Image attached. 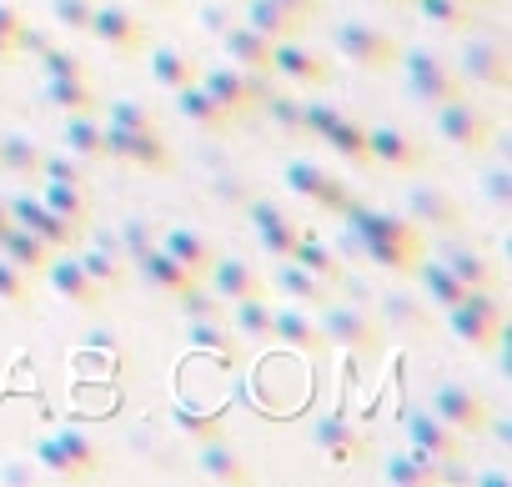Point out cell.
Listing matches in <instances>:
<instances>
[{"label":"cell","mask_w":512,"mask_h":487,"mask_svg":"<svg viewBox=\"0 0 512 487\" xmlns=\"http://www.w3.org/2000/svg\"><path fill=\"white\" fill-rule=\"evenodd\" d=\"M447 327H452V337H457L462 347L492 352V347L502 342V327H507L497 292H467L457 307H447Z\"/></svg>","instance_id":"6da1fadb"},{"label":"cell","mask_w":512,"mask_h":487,"mask_svg":"<svg viewBox=\"0 0 512 487\" xmlns=\"http://www.w3.org/2000/svg\"><path fill=\"white\" fill-rule=\"evenodd\" d=\"M231 116H256L262 111V101L272 96V76H256V71H241V66H211V71H201L196 76Z\"/></svg>","instance_id":"7a4b0ae2"},{"label":"cell","mask_w":512,"mask_h":487,"mask_svg":"<svg viewBox=\"0 0 512 487\" xmlns=\"http://www.w3.org/2000/svg\"><path fill=\"white\" fill-rule=\"evenodd\" d=\"M332 46H337L342 61H352L362 71H397V61H402V46L367 21H342L332 31Z\"/></svg>","instance_id":"3957f363"},{"label":"cell","mask_w":512,"mask_h":487,"mask_svg":"<svg viewBox=\"0 0 512 487\" xmlns=\"http://www.w3.org/2000/svg\"><path fill=\"white\" fill-rule=\"evenodd\" d=\"M397 66L407 71L412 96L427 101V106H442V101H452V96H467V91H462V71H457L452 61L432 56V51H402Z\"/></svg>","instance_id":"277c9868"},{"label":"cell","mask_w":512,"mask_h":487,"mask_svg":"<svg viewBox=\"0 0 512 487\" xmlns=\"http://www.w3.org/2000/svg\"><path fill=\"white\" fill-rule=\"evenodd\" d=\"M432 126H437V136H442L447 146H457V151H482V146H492V116H487L482 106H472L467 96L442 101L437 116H432Z\"/></svg>","instance_id":"5b68a950"},{"label":"cell","mask_w":512,"mask_h":487,"mask_svg":"<svg viewBox=\"0 0 512 487\" xmlns=\"http://www.w3.org/2000/svg\"><path fill=\"white\" fill-rule=\"evenodd\" d=\"M287 186H292L302 201H312V206H322V211H332V216H342V211L352 206V186H342V176H332L327 166H317V161H307V156L287 161Z\"/></svg>","instance_id":"8992f818"},{"label":"cell","mask_w":512,"mask_h":487,"mask_svg":"<svg viewBox=\"0 0 512 487\" xmlns=\"http://www.w3.org/2000/svg\"><path fill=\"white\" fill-rule=\"evenodd\" d=\"M322 312V332L332 347H347V352H377L382 347V322L367 312V307H317Z\"/></svg>","instance_id":"52a82bcc"},{"label":"cell","mask_w":512,"mask_h":487,"mask_svg":"<svg viewBox=\"0 0 512 487\" xmlns=\"http://www.w3.org/2000/svg\"><path fill=\"white\" fill-rule=\"evenodd\" d=\"M427 412H437V417H442L452 432H462V437H477V432H487V422H492L482 392H472L467 382H442V387L432 392V407H427Z\"/></svg>","instance_id":"ba28073f"},{"label":"cell","mask_w":512,"mask_h":487,"mask_svg":"<svg viewBox=\"0 0 512 487\" xmlns=\"http://www.w3.org/2000/svg\"><path fill=\"white\" fill-rule=\"evenodd\" d=\"M407 437H412V452L427 457V462H437V467H457L467 457V437L452 432L437 412H412L407 417Z\"/></svg>","instance_id":"9c48e42d"},{"label":"cell","mask_w":512,"mask_h":487,"mask_svg":"<svg viewBox=\"0 0 512 487\" xmlns=\"http://www.w3.org/2000/svg\"><path fill=\"white\" fill-rule=\"evenodd\" d=\"M11 206V216H16V226H26V231H36L46 247H56V252H71L76 241H81V231L86 226H76V221H66V216H56L41 196H16V201H6Z\"/></svg>","instance_id":"30bf717a"},{"label":"cell","mask_w":512,"mask_h":487,"mask_svg":"<svg viewBox=\"0 0 512 487\" xmlns=\"http://www.w3.org/2000/svg\"><path fill=\"white\" fill-rule=\"evenodd\" d=\"M462 81H477V86H492V91H507L512 86V51L502 41H487V36H472L462 46V61H457Z\"/></svg>","instance_id":"8fae6325"},{"label":"cell","mask_w":512,"mask_h":487,"mask_svg":"<svg viewBox=\"0 0 512 487\" xmlns=\"http://www.w3.org/2000/svg\"><path fill=\"white\" fill-rule=\"evenodd\" d=\"M86 36H96L106 51H116V56H136L141 46H146V26H141V16H131L126 6H111V0H96V16H91V31Z\"/></svg>","instance_id":"7c38bea8"},{"label":"cell","mask_w":512,"mask_h":487,"mask_svg":"<svg viewBox=\"0 0 512 487\" xmlns=\"http://www.w3.org/2000/svg\"><path fill=\"white\" fill-rule=\"evenodd\" d=\"M251 226H256V241L267 247L272 262H287L297 252V241H302L297 216H287L277 201H251Z\"/></svg>","instance_id":"4fadbf2b"},{"label":"cell","mask_w":512,"mask_h":487,"mask_svg":"<svg viewBox=\"0 0 512 487\" xmlns=\"http://www.w3.org/2000/svg\"><path fill=\"white\" fill-rule=\"evenodd\" d=\"M106 151L141 166V171H171V146L161 141V131H121V126H106Z\"/></svg>","instance_id":"5bb4252c"},{"label":"cell","mask_w":512,"mask_h":487,"mask_svg":"<svg viewBox=\"0 0 512 487\" xmlns=\"http://www.w3.org/2000/svg\"><path fill=\"white\" fill-rule=\"evenodd\" d=\"M46 282H51V292H56V297H66L71 307H101V302H106V287H101V282L86 272V262H81V257H71V252H66V257L56 252V257H51Z\"/></svg>","instance_id":"9a60e30c"},{"label":"cell","mask_w":512,"mask_h":487,"mask_svg":"<svg viewBox=\"0 0 512 487\" xmlns=\"http://www.w3.org/2000/svg\"><path fill=\"white\" fill-rule=\"evenodd\" d=\"M272 76H287L292 86L317 91V86L332 81V66H327L322 51H307L302 36H297V41H282V46H277V56H272Z\"/></svg>","instance_id":"2e32d148"},{"label":"cell","mask_w":512,"mask_h":487,"mask_svg":"<svg viewBox=\"0 0 512 487\" xmlns=\"http://www.w3.org/2000/svg\"><path fill=\"white\" fill-rule=\"evenodd\" d=\"M367 146H372V161H382L387 171H417L427 161V146L402 126H367Z\"/></svg>","instance_id":"e0dca14e"},{"label":"cell","mask_w":512,"mask_h":487,"mask_svg":"<svg viewBox=\"0 0 512 487\" xmlns=\"http://www.w3.org/2000/svg\"><path fill=\"white\" fill-rule=\"evenodd\" d=\"M161 252L166 257H176L196 282H206L211 277V267H216V247H211V241L201 236V231H191V226H166V236H161Z\"/></svg>","instance_id":"ac0fdd59"},{"label":"cell","mask_w":512,"mask_h":487,"mask_svg":"<svg viewBox=\"0 0 512 487\" xmlns=\"http://www.w3.org/2000/svg\"><path fill=\"white\" fill-rule=\"evenodd\" d=\"M211 287H216V297L221 302H241V297H267L272 292V282L256 272L251 262H236V257H216V267H211V277H206Z\"/></svg>","instance_id":"d6986e66"},{"label":"cell","mask_w":512,"mask_h":487,"mask_svg":"<svg viewBox=\"0 0 512 487\" xmlns=\"http://www.w3.org/2000/svg\"><path fill=\"white\" fill-rule=\"evenodd\" d=\"M176 96V111H181V121H191L196 131H206V136H221L236 116L201 86V81H191V86H181V91H171Z\"/></svg>","instance_id":"ffe728a7"},{"label":"cell","mask_w":512,"mask_h":487,"mask_svg":"<svg viewBox=\"0 0 512 487\" xmlns=\"http://www.w3.org/2000/svg\"><path fill=\"white\" fill-rule=\"evenodd\" d=\"M407 221H412V226L457 231V226H462V206H457L442 186H412V191H407Z\"/></svg>","instance_id":"44dd1931"},{"label":"cell","mask_w":512,"mask_h":487,"mask_svg":"<svg viewBox=\"0 0 512 487\" xmlns=\"http://www.w3.org/2000/svg\"><path fill=\"white\" fill-rule=\"evenodd\" d=\"M221 51H226V61L241 66V71L272 76V56H277V46H272L267 36H256L251 26H231V31H221Z\"/></svg>","instance_id":"7402d4cb"},{"label":"cell","mask_w":512,"mask_h":487,"mask_svg":"<svg viewBox=\"0 0 512 487\" xmlns=\"http://www.w3.org/2000/svg\"><path fill=\"white\" fill-rule=\"evenodd\" d=\"M272 337L287 342V347H297V352H312V357L332 347L327 332H322V322H317L312 312H302V307H282V312H272Z\"/></svg>","instance_id":"603a6c76"},{"label":"cell","mask_w":512,"mask_h":487,"mask_svg":"<svg viewBox=\"0 0 512 487\" xmlns=\"http://www.w3.org/2000/svg\"><path fill=\"white\" fill-rule=\"evenodd\" d=\"M312 442H317L322 457H332V462H342V467L367 457V437H362L347 417H322V422L312 427Z\"/></svg>","instance_id":"cb8c5ba5"},{"label":"cell","mask_w":512,"mask_h":487,"mask_svg":"<svg viewBox=\"0 0 512 487\" xmlns=\"http://www.w3.org/2000/svg\"><path fill=\"white\" fill-rule=\"evenodd\" d=\"M136 267H141V277H146V282H151L161 297H176V302H181L191 287H201V282H196V277H191V272H186L176 257H166L161 247H146V252L136 257Z\"/></svg>","instance_id":"d4e9b609"},{"label":"cell","mask_w":512,"mask_h":487,"mask_svg":"<svg viewBox=\"0 0 512 487\" xmlns=\"http://www.w3.org/2000/svg\"><path fill=\"white\" fill-rule=\"evenodd\" d=\"M272 287L287 297V302H297V307H327L332 302V282H322V277H312L302 262H282L277 267V277H272Z\"/></svg>","instance_id":"484cf974"},{"label":"cell","mask_w":512,"mask_h":487,"mask_svg":"<svg viewBox=\"0 0 512 487\" xmlns=\"http://www.w3.org/2000/svg\"><path fill=\"white\" fill-rule=\"evenodd\" d=\"M362 257H372L382 272H397V277H412L417 262H422V236H392V241H362L357 247Z\"/></svg>","instance_id":"4316f807"},{"label":"cell","mask_w":512,"mask_h":487,"mask_svg":"<svg viewBox=\"0 0 512 487\" xmlns=\"http://www.w3.org/2000/svg\"><path fill=\"white\" fill-rule=\"evenodd\" d=\"M0 257H11V262H16L21 272H31V277H46L56 247H46V241H41L36 231H26V226H11L6 236H0Z\"/></svg>","instance_id":"83f0119b"},{"label":"cell","mask_w":512,"mask_h":487,"mask_svg":"<svg viewBox=\"0 0 512 487\" xmlns=\"http://www.w3.org/2000/svg\"><path fill=\"white\" fill-rule=\"evenodd\" d=\"M46 101L61 111V116H101V96L86 76H51L46 86Z\"/></svg>","instance_id":"f1b7e54d"},{"label":"cell","mask_w":512,"mask_h":487,"mask_svg":"<svg viewBox=\"0 0 512 487\" xmlns=\"http://www.w3.org/2000/svg\"><path fill=\"white\" fill-rule=\"evenodd\" d=\"M246 26L256 31V36H267L272 46H282V41H297L307 26L292 16V11H282L277 0H251L246 6Z\"/></svg>","instance_id":"f546056e"},{"label":"cell","mask_w":512,"mask_h":487,"mask_svg":"<svg viewBox=\"0 0 512 487\" xmlns=\"http://www.w3.org/2000/svg\"><path fill=\"white\" fill-rule=\"evenodd\" d=\"M66 151L76 161H106V121L101 116H66V131H61Z\"/></svg>","instance_id":"4dcf8cb0"},{"label":"cell","mask_w":512,"mask_h":487,"mask_svg":"<svg viewBox=\"0 0 512 487\" xmlns=\"http://www.w3.org/2000/svg\"><path fill=\"white\" fill-rule=\"evenodd\" d=\"M186 342L221 362H236V332L226 317H186Z\"/></svg>","instance_id":"1f68e13d"},{"label":"cell","mask_w":512,"mask_h":487,"mask_svg":"<svg viewBox=\"0 0 512 487\" xmlns=\"http://www.w3.org/2000/svg\"><path fill=\"white\" fill-rule=\"evenodd\" d=\"M412 277L422 282V292H427V302H432L437 312H447V307H457V302L467 297V287L452 277V267H447V262H427V257H422Z\"/></svg>","instance_id":"d6a6232c"},{"label":"cell","mask_w":512,"mask_h":487,"mask_svg":"<svg viewBox=\"0 0 512 487\" xmlns=\"http://www.w3.org/2000/svg\"><path fill=\"white\" fill-rule=\"evenodd\" d=\"M56 447H61V457L76 467V477L81 482H91V477H101V467H106V457H101V447L81 432V427H61L56 432Z\"/></svg>","instance_id":"836d02e7"},{"label":"cell","mask_w":512,"mask_h":487,"mask_svg":"<svg viewBox=\"0 0 512 487\" xmlns=\"http://www.w3.org/2000/svg\"><path fill=\"white\" fill-rule=\"evenodd\" d=\"M231 332H236V342H272V307H267V297L231 302Z\"/></svg>","instance_id":"e575fe53"},{"label":"cell","mask_w":512,"mask_h":487,"mask_svg":"<svg viewBox=\"0 0 512 487\" xmlns=\"http://www.w3.org/2000/svg\"><path fill=\"white\" fill-rule=\"evenodd\" d=\"M41 201H46L56 216L76 221V226L91 221V196H86V186H76V181H41Z\"/></svg>","instance_id":"d590c367"},{"label":"cell","mask_w":512,"mask_h":487,"mask_svg":"<svg viewBox=\"0 0 512 487\" xmlns=\"http://www.w3.org/2000/svg\"><path fill=\"white\" fill-rule=\"evenodd\" d=\"M41 161H46V151L31 136H0V166H6L11 176L41 181Z\"/></svg>","instance_id":"8d00e7d4"},{"label":"cell","mask_w":512,"mask_h":487,"mask_svg":"<svg viewBox=\"0 0 512 487\" xmlns=\"http://www.w3.org/2000/svg\"><path fill=\"white\" fill-rule=\"evenodd\" d=\"M151 76H156L166 91H181V86H191V81L201 76V66H196L186 51H176V46H156V51H151Z\"/></svg>","instance_id":"74e56055"},{"label":"cell","mask_w":512,"mask_h":487,"mask_svg":"<svg viewBox=\"0 0 512 487\" xmlns=\"http://www.w3.org/2000/svg\"><path fill=\"white\" fill-rule=\"evenodd\" d=\"M342 161H352V166H367L372 161V146H367V126L362 121H347V116H337V126L322 136Z\"/></svg>","instance_id":"f35d334b"},{"label":"cell","mask_w":512,"mask_h":487,"mask_svg":"<svg viewBox=\"0 0 512 487\" xmlns=\"http://www.w3.org/2000/svg\"><path fill=\"white\" fill-rule=\"evenodd\" d=\"M447 267H452V277L467 287V292H497V267L487 262V257H477V252H452V257H442Z\"/></svg>","instance_id":"ab89813d"},{"label":"cell","mask_w":512,"mask_h":487,"mask_svg":"<svg viewBox=\"0 0 512 487\" xmlns=\"http://www.w3.org/2000/svg\"><path fill=\"white\" fill-rule=\"evenodd\" d=\"M382 477L397 482V487H437V482H442V467L427 462V457H417V452H407V457H392V462L382 467Z\"/></svg>","instance_id":"60d3db41"},{"label":"cell","mask_w":512,"mask_h":487,"mask_svg":"<svg viewBox=\"0 0 512 487\" xmlns=\"http://www.w3.org/2000/svg\"><path fill=\"white\" fill-rule=\"evenodd\" d=\"M196 467H201V477H206V482H236V487H241V482H251L246 457H241V452H226V447H206Z\"/></svg>","instance_id":"b9f144b4"},{"label":"cell","mask_w":512,"mask_h":487,"mask_svg":"<svg viewBox=\"0 0 512 487\" xmlns=\"http://www.w3.org/2000/svg\"><path fill=\"white\" fill-rule=\"evenodd\" d=\"M292 262H302V267H307L312 277H322V282H332V287L342 282V262H337V257H332L327 247H322V241H312L307 231H302V241H297V252H292Z\"/></svg>","instance_id":"7bdbcfd3"},{"label":"cell","mask_w":512,"mask_h":487,"mask_svg":"<svg viewBox=\"0 0 512 487\" xmlns=\"http://www.w3.org/2000/svg\"><path fill=\"white\" fill-rule=\"evenodd\" d=\"M417 11L432 21V26H442V31H472L477 21H472V6L467 0H417Z\"/></svg>","instance_id":"ee69618b"},{"label":"cell","mask_w":512,"mask_h":487,"mask_svg":"<svg viewBox=\"0 0 512 487\" xmlns=\"http://www.w3.org/2000/svg\"><path fill=\"white\" fill-rule=\"evenodd\" d=\"M106 126H121V131H156V111L146 106V101H136V96H121V101H111L106 106Z\"/></svg>","instance_id":"f6af8a7d"},{"label":"cell","mask_w":512,"mask_h":487,"mask_svg":"<svg viewBox=\"0 0 512 487\" xmlns=\"http://www.w3.org/2000/svg\"><path fill=\"white\" fill-rule=\"evenodd\" d=\"M262 111L287 131V136H307V121H302V101L297 96H287V91H272L267 101H262Z\"/></svg>","instance_id":"bcb514c9"},{"label":"cell","mask_w":512,"mask_h":487,"mask_svg":"<svg viewBox=\"0 0 512 487\" xmlns=\"http://www.w3.org/2000/svg\"><path fill=\"white\" fill-rule=\"evenodd\" d=\"M0 302L6 307H26L31 302V272H21L11 257H0Z\"/></svg>","instance_id":"7dc6e473"},{"label":"cell","mask_w":512,"mask_h":487,"mask_svg":"<svg viewBox=\"0 0 512 487\" xmlns=\"http://www.w3.org/2000/svg\"><path fill=\"white\" fill-rule=\"evenodd\" d=\"M51 16H56V26H66V31H91V16H96V0H51Z\"/></svg>","instance_id":"c3c4849f"},{"label":"cell","mask_w":512,"mask_h":487,"mask_svg":"<svg viewBox=\"0 0 512 487\" xmlns=\"http://www.w3.org/2000/svg\"><path fill=\"white\" fill-rule=\"evenodd\" d=\"M176 422H181V432H186V437H201V442H216V437H221V427H226V417H221V412H191V407H181V412H176Z\"/></svg>","instance_id":"681fc988"},{"label":"cell","mask_w":512,"mask_h":487,"mask_svg":"<svg viewBox=\"0 0 512 487\" xmlns=\"http://www.w3.org/2000/svg\"><path fill=\"white\" fill-rule=\"evenodd\" d=\"M41 181H76V186H86V166L71 151H51L41 161Z\"/></svg>","instance_id":"f907efd6"},{"label":"cell","mask_w":512,"mask_h":487,"mask_svg":"<svg viewBox=\"0 0 512 487\" xmlns=\"http://www.w3.org/2000/svg\"><path fill=\"white\" fill-rule=\"evenodd\" d=\"M337 106H327V101H302V121H307V136H327L332 126H337Z\"/></svg>","instance_id":"816d5d0a"},{"label":"cell","mask_w":512,"mask_h":487,"mask_svg":"<svg viewBox=\"0 0 512 487\" xmlns=\"http://www.w3.org/2000/svg\"><path fill=\"white\" fill-rule=\"evenodd\" d=\"M81 262H86V272H91V277H96V282H101L106 292L126 282V272H121V267H116V257H106V252H86Z\"/></svg>","instance_id":"f5cc1de1"},{"label":"cell","mask_w":512,"mask_h":487,"mask_svg":"<svg viewBox=\"0 0 512 487\" xmlns=\"http://www.w3.org/2000/svg\"><path fill=\"white\" fill-rule=\"evenodd\" d=\"M41 66H46V76H86V61L81 56H71V51H41Z\"/></svg>","instance_id":"db71d44e"},{"label":"cell","mask_w":512,"mask_h":487,"mask_svg":"<svg viewBox=\"0 0 512 487\" xmlns=\"http://www.w3.org/2000/svg\"><path fill=\"white\" fill-rule=\"evenodd\" d=\"M387 317H392V322H402L407 332L427 327V312H422V307H417L412 297H392V302H387Z\"/></svg>","instance_id":"11a10c76"},{"label":"cell","mask_w":512,"mask_h":487,"mask_svg":"<svg viewBox=\"0 0 512 487\" xmlns=\"http://www.w3.org/2000/svg\"><path fill=\"white\" fill-rule=\"evenodd\" d=\"M277 6H282V11H292L302 26H312V21H317V11H322V0H277Z\"/></svg>","instance_id":"9f6ffc18"},{"label":"cell","mask_w":512,"mask_h":487,"mask_svg":"<svg viewBox=\"0 0 512 487\" xmlns=\"http://www.w3.org/2000/svg\"><path fill=\"white\" fill-rule=\"evenodd\" d=\"M41 472L31 467V462H6V467H0V482H36Z\"/></svg>","instance_id":"6f0895ef"},{"label":"cell","mask_w":512,"mask_h":487,"mask_svg":"<svg viewBox=\"0 0 512 487\" xmlns=\"http://www.w3.org/2000/svg\"><path fill=\"white\" fill-rule=\"evenodd\" d=\"M21 26H26V16H21L16 6H6V0H0V31H11V36H21Z\"/></svg>","instance_id":"680465c9"},{"label":"cell","mask_w":512,"mask_h":487,"mask_svg":"<svg viewBox=\"0 0 512 487\" xmlns=\"http://www.w3.org/2000/svg\"><path fill=\"white\" fill-rule=\"evenodd\" d=\"M482 186H487V196H492V201H512V191H507V171H492Z\"/></svg>","instance_id":"91938a15"},{"label":"cell","mask_w":512,"mask_h":487,"mask_svg":"<svg viewBox=\"0 0 512 487\" xmlns=\"http://www.w3.org/2000/svg\"><path fill=\"white\" fill-rule=\"evenodd\" d=\"M16 226V216H11V206H6V196H0V236H6Z\"/></svg>","instance_id":"94428289"},{"label":"cell","mask_w":512,"mask_h":487,"mask_svg":"<svg viewBox=\"0 0 512 487\" xmlns=\"http://www.w3.org/2000/svg\"><path fill=\"white\" fill-rule=\"evenodd\" d=\"M146 6H171V0H146Z\"/></svg>","instance_id":"6125c7cd"},{"label":"cell","mask_w":512,"mask_h":487,"mask_svg":"<svg viewBox=\"0 0 512 487\" xmlns=\"http://www.w3.org/2000/svg\"><path fill=\"white\" fill-rule=\"evenodd\" d=\"M467 6H487V0H467Z\"/></svg>","instance_id":"be15d7a7"}]
</instances>
